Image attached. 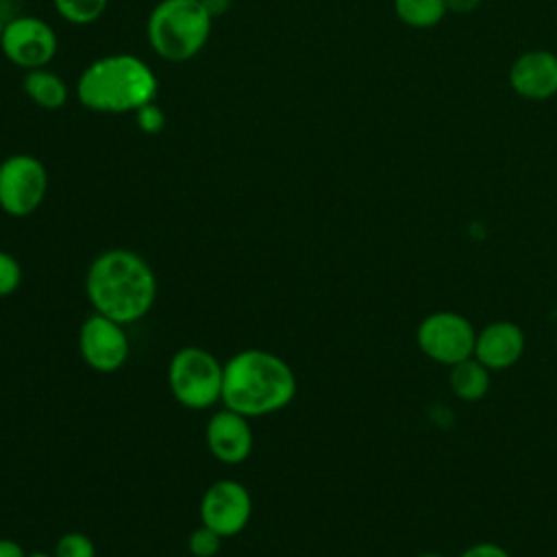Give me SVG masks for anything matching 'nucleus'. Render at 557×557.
<instances>
[{"mask_svg":"<svg viewBox=\"0 0 557 557\" xmlns=\"http://www.w3.org/2000/svg\"><path fill=\"white\" fill-rule=\"evenodd\" d=\"M200 2H202L205 9L209 11V15L215 20V17H220V15H224V13L228 11V7H231L233 0H200Z\"/></svg>","mask_w":557,"mask_h":557,"instance_id":"25","label":"nucleus"},{"mask_svg":"<svg viewBox=\"0 0 557 557\" xmlns=\"http://www.w3.org/2000/svg\"><path fill=\"white\" fill-rule=\"evenodd\" d=\"M135 122H137V128H139L141 133H146V135H157V133H161L163 126H165V113H163V109L152 100V102H148V104H144V107H139V109L135 111Z\"/></svg>","mask_w":557,"mask_h":557,"instance_id":"21","label":"nucleus"},{"mask_svg":"<svg viewBox=\"0 0 557 557\" xmlns=\"http://www.w3.org/2000/svg\"><path fill=\"white\" fill-rule=\"evenodd\" d=\"M28 557H50V555H44V553H33V555H28ZM54 557V555H52Z\"/></svg>","mask_w":557,"mask_h":557,"instance_id":"28","label":"nucleus"},{"mask_svg":"<svg viewBox=\"0 0 557 557\" xmlns=\"http://www.w3.org/2000/svg\"><path fill=\"white\" fill-rule=\"evenodd\" d=\"M511 89L529 100H546L557 94V54L527 50L509 67Z\"/></svg>","mask_w":557,"mask_h":557,"instance_id":"12","label":"nucleus"},{"mask_svg":"<svg viewBox=\"0 0 557 557\" xmlns=\"http://www.w3.org/2000/svg\"><path fill=\"white\" fill-rule=\"evenodd\" d=\"M296 387L292 366L270 350L246 348L224 363L222 403L246 418L285 409L294 400Z\"/></svg>","mask_w":557,"mask_h":557,"instance_id":"2","label":"nucleus"},{"mask_svg":"<svg viewBox=\"0 0 557 557\" xmlns=\"http://www.w3.org/2000/svg\"><path fill=\"white\" fill-rule=\"evenodd\" d=\"M0 557H28V555L22 548L20 542L9 540V537H0Z\"/></svg>","mask_w":557,"mask_h":557,"instance_id":"23","label":"nucleus"},{"mask_svg":"<svg viewBox=\"0 0 557 557\" xmlns=\"http://www.w3.org/2000/svg\"><path fill=\"white\" fill-rule=\"evenodd\" d=\"M222 381L224 363L200 346H185L170 359V392L187 409H209L222 400Z\"/></svg>","mask_w":557,"mask_h":557,"instance_id":"5","label":"nucleus"},{"mask_svg":"<svg viewBox=\"0 0 557 557\" xmlns=\"http://www.w3.org/2000/svg\"><path fill=\"white\" fill-rule=\"evenodd\" d=\"M78 350L83 361L96 372H115L126 363L131 355V342L126 337L124 324L94 311L81 324Z\"/></svg>","mask_w":557,"mask_h":557,"instance_id":"10","label":"nucleus"},{"mask_svg":"<svg viewBox=\"0 0 557 557\" xmlns=\"http://www.w3.org/2000/svg\"><path fill=\"white\" fill-rule=\"evenodd\" d=\"M54 557H96V544L81 531L63 533L54 546Z\"/></svg>","mask_w":557,"mask_h":557,"instance_id":"18","label":"nucleus"},{"mask_svg":"<svg viewBox=\"0 0 557 557\" xmlns=\"http://www.w3.org/2000/svg\"><path fill=\"white\" fill-rule=\"evenodd\" d=\"M48 194V170L41 159L26 152L0 161V209L13 218L35 213Z\"/></svg>","mask_w":557,"mask_h":557,"instance_id":"6","label":"nucleus"},{"mask_svg":"<svg viewBox=\"0 0 557 557\" xmlns=\"http://www.w3.org/2000/svg\"><path fill=\"white\" fill-rule=\"evenodd\" d=\"M54 11L74 26L94 24L104 11L109 0H52Z\"/></svg>","mask_w":557,"mask_h":557,"instance_id":"17","label":"nucleus"},{"mask_svg":"<svg viewBox=\"0 0 557 557\" xmlns=\"http://www.w3.org/2000/svg\"><path fill=\"white\" fill-rule=\"evenodd\" d=\"M24 94L41 109L46 111H57L67 102L70 89L67 83L54 74L52 70L37 67V70H26L22 78Z\"/></svg>","mask_w":557,"mask_h":557,"instance_id":"14","label":"nucleus"},{"mask_svg":"<svg viewBox=\"0 0 557 557\" xmlns=\"http://www.w3.org/2000/svg\"><path fill=\"white\" fill-rule=\"evenodd\" d=\"M159 81L150 65L128 52L91 61L76 81L78 102L94 113H135L157 98Z\"/></svg>","mask_w":557,"mask_h":557,"instance_id":"3","label":"nucleus"},{"mask_svg":"<svg viewBox=\"0 0 557 557\" xmlns=\"http://www.w3.org/2000/svg\"><path fill=\"white\" fill-rule=\"evenodd\" d=\"M213 17L200 0H159L146 22V37L157 57L170 63L194 59L209 41Z\"/></svg>","mask_w":557,"mask_h":557,"instance_id":"4","label":"nucleus"},{"mask_svg":"<svg viewBox=\"0 0 557 557\" xmlns=\"http://www.w3.org/2000/svg\"><path fill=\"white\" fill-rule=\"evenodd\" d=\"M22 283V265L20 261L7 252L0 250V298L11 296Z\"/></svg>","mask_w":557,"mask_h":557,"instance_id":"20","label":"nucleus"},{"mask_svg":"<svg viewBox=\"0 0 557 557\" xmlns=\"http://www.w3.org/2000/svg\"><path fill=\"white\" fill-rule=\"evenodd\" d=\"M2 54L22 70H37L46 67L57 50L59 39L54 28L37 15H17L7 20L2 39H0Z\"/></svg>","mask_w":557,"mask_h":557,"instance_id":"8","label":"nucleus"},{"mask_svg":"<svg viewBox=\"0 0 557 557\" xmlns=\"http://www.w3.org/2000/svg\"><path fill=\"white\" fill-rule=\"evenodd\" d=\"M524 352V333L513 322H492L481 333H476L474 342V359H479L487 370H505L511 368Z\"/></svg>","mask_w":557,"mask_h":557,"instance_id":"13","label":"nucleus"},{"mask_svg":"<svg viewBox=\"0 0 557 557\" xmlns=\"http://www.w3.org/2000/svg\"><path fill=\"white\" fill-rule=\"evenodd\" d=\"M205 440L211 455L228 466L246 461L252 453L255 442L248 418L226 407L209 418Z\"/></svg>","mask_w":557,"mask_h":557,"instance_id":"11","label":"nucleus"},{"mask_svg":"<svg viewBox=\"0 0 557 557\" xmlns=\"http://www.w3.org/2000/svg\"><path fill=\"white\" fill-rule=\"evenodd\" d=\"M85 292L96 313L120 324H131L152 309L157 276L141 255L126 248H111L89 263Z\"/></svg>","mask_w":557,"mask_h":557,"instance_id":"1","label":"nucleus"},{"mask_svg":"<svg viewBox=\"0 0 557 557\" xmlns=\"http://www.w3.org/2000/svg\"><path fill=\"white\" fill-rule=\"evenodd\" d=\"M420 350L444 366H455L474 355L476 333L468 318L455 311H437L426 315L416 333Z\"/></svg>","mask_w":557,"mask_h":557,"instance_id":"7","label":"nucleus"},{"mask_svg":"<svg viewBox=\"0 0 557 557\" xmlns=\"http://www.w3.org/2000/svg\"><path fill=\"white\" fill-rule=\"evenodd\" d=\"M4 24H7V20H2V15H0V39H2V30H4Z\"/></svg>","mask_w":557,"mask_h":557,"instance_id":"26","label":"nucleus"},{"mask_svg":"<svg viewBox=\"0 0 557 557\" xmlns=\"http://www.w3.org/2000/svg\"><path fill=\"white\" fill-rule=\"evenodd\" d=\"M459 557H509L505 548H500L498 544H492V542H481V544H474L470 548H466Z\"/></svg>","mask_w":557,"mask_h":557,"instance_id":"22","label":"nucleus"},{"mask_svg":"<svg viewBox=\"0 0 557 557\" xmlns=\"http://www.w3.org/2000/svg\"><path fill=\"white\" fill-rule=\"evenodd\" d=\"M481 0H446V9L453 13H472Z\"/></svg>","mask_w":557,"mask_h":557,"instance_id":"24","label":"nucleus"},{"mask_svg":"<svg viewBox=\"0 0 557 557\" xmlns=\"http://www.w3.org/2000/svg\"><path fill=\"white\" fill-rule=\"evenodd\" d=\"M252 516V498L246 485L233 479L211 483L200 498V520L222 540L246 529Z\"/></svg>","mask_w":557,"mask_h":557,"instance_id":"9","label":"nucleus"},{"mask_svg":"<svg viewBox=\"0 0 557 557\" xmlns=\"http://www.w3.org/2000/svg\"><path fill=\"white\" fill-rule=\"evenodd\" d=\"M220 544H222V537L205 524L194 529L187 537V548L194 557H215L220 550Z\"/></svg>","mask_w":557,"mask_h":557,"instance_id":"19","label":"nucleus"},{"mask_svg":"<svg viewBox=\"0 0 557 557\" xmlns=\"http://www.w3.org/2000/svg\"><path fill=\"white\" fill-rule=\"evenodd\" d=\"M396 17L411 28H431L446 15V0H394Z\"/></svg>","mask_w":557,"mask_h":557,"instance_id":"16","label":"nucleus"},{"mask_svg":"<svg viewBox=\"0 0 557 557\" xmlns=\"http://www.w3.org/2000/svg\"><path fill=\"white\" fill-rule=\"evenodd\" d=\"M448 383L461 400H481L490 389V370L479 359H463L450 366Z\"/></svg>","mask_w":557,"mask_h":557,"instance_id":"15","label":"nucleus"},{"mask_svg":"<svg viewBox=\"0 0 557 557\" xmlns=\"http://www.w3.org/2000/svg\"><path fill=\"white\" fill-rule=\"evenodd\" d=\"M420 557H444V555H437V553H424V555H420Z\"/></svg>","mask_w":557,"mask_h":557,"instance_id":"27","label":"nucleus"}]
</instances>
